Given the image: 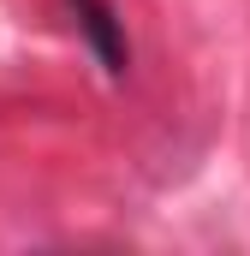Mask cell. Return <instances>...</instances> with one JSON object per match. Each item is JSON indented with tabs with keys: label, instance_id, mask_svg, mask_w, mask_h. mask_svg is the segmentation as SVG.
<instances>
[{
	"label": "cell",
	"instance_id": "cell-1",
	"mask_svg": "<svg viewBox=\"0 0 250 256\" xmlns=\"http://www.w3.org/2000/svg\"><path fill=\"white\" fill-rule=\"evenodd\" d=\"M72 12H78V24H84L90 48L102 54V66L120 78V72H125V30H120V12H114L108 0H72Z\"/></svg>",
	"mask_w": 250,
	"mask_h": 256
}]
</instances>
